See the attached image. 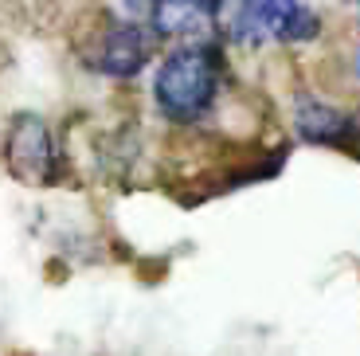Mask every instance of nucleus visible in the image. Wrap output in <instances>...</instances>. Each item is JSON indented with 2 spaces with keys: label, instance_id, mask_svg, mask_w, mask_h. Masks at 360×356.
Here are the masks:
<instances>
[{
  "label": "nucleus",
  "instance_id": "obj_1",
  "mask_svg": "<svg viewBox=\"0 0 360 356\" xmlns=\"http://www.w3.org/2000/svg\"><path fill=\"white\" fill-rule=\"evenodd\" d=\"M219 90H224V55L204 39L169 51L153 75V102L172 125H200L204 117H212Z\"/></svg>",
  "mask_w": 360,
  "mask_h": 356
},
{
  "label": "nucleus",
  "instance_id": "obj_4",
  "mask_svg": "<svg viewBox=\"0 0 360 356\" xmlns=\"http://www.w3.org/2000/svg\"><path fill=\"white\" fill-rule=\"evenodd\" d=\"M294 129L306 145H321V149H352L360 141V117L309 90L294 98Z\"/></svg>",
  "mask_w": 360,
  "mask_h": 356
},
{
  "label": "nucleus",
  "instance_id": "obj_8",
  "mask_svg": "<svg viewBox=\"0 0 360 356\" xmlns=\"http://www.w3.org/2000/svg\"><path fill=\"white\" fill-rule=\"evenodd\" d=\"M356 8H360V0H356Z\"/></svg>",
  "mask_w": 360,
  "mask_h": 356
},
{
  "label": "nucleus",
  "instance_id": "obj_6",
  "mask_svg": "<svg viewBox=\"0 0 360 356\" xmlns=\"http://www.w3.org/2000/svg\"><path fill=\"white\" fill-rule=\"evenodd\" d=\"M212 12H216V0H153L149 20H153L157 36L200 44V36L216 24Z\"/></svg>",
  "mask_w": 360,
  "mask_h": 356
},
{
  "label": "nucleus",
  "instance_id": "obj_5",
  "mask_svg": "<svg viewBox=\"0 0 360 356\" xmlns=\"http://www.w3.org/2000/svg\"><path fill=\"white\" fill-rule=\"evenodd\" d=\"M149 63V36L137 20H117L106 27L98 47V71L110 79H137Z\"/></svg>",
  "mask_w": 360,
  "mask_h": 356
},
{
  "label": "nucleus",
  "instance_id": "obj_2",
  "mask_svg": "<svg viewBox=\"0 0 360 356\" xmlns=\"http://www.w3.org/2000/svg\"><path fill=\"white\" fill-rule=\"evenodd\" d=\"M0 160L12 172V180L27 188H47L63 177L59 145L39 114H12L4 141H0Z\"/></svg>",
  "mask_w": 360,
  "mask_h": 356
},
{
  "label": "nucleus",
  "instance_id": "obj_3",
  "mask_svg": "<svg viewBox=\"0 0 360 356\" xmlns=\"http://www.w3.org/2000/svg\"><path fill=\"white\" fill-rule=\"evenodd\" d=\"M321 32L317 16L302 4V0H251L247 4L239 39L243 44H302Z\"/></svg>",
  "mask_w": 360,
  "mask_h": 356
},
{
  "label": "nucleus",
  "instance_id": "obj_7",
  "mask_svg": "<svg viewBox=\"0 0 360 356\" xmlns=\"http://www.w3.org/2000/svg\"><path fill=\"white\" fill-rule=\"evenodd\" d=\"M349 71H352V79L360 82V44L352 47V55H349Z\"/></svg>",
  "mask_w": 360,
  "mask_h": 356
}]
</instances>
